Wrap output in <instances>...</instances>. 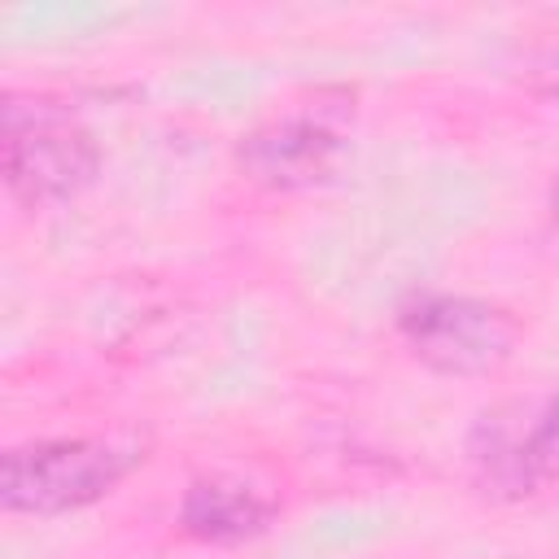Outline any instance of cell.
<instances>
[{"label":"cell","mask_w":559,"mask_h":559,"mask_svg":"<svg viewBox=\"0 0 559 559\" xmlns=\"http://www.w3.org/2000/svg\"><path fill=\"white\" fill-rule=\"evenodd\" d=\"M0 175H4L9 197L31 210L66 205L96 183L100 144L57 96L4 92Z\"/></svg>","instance_id":"1"},{"label":"cell","mask_w":559,"mask_h":559,"mask_svg":"<svg viewBox=\"0 0 559 559\" xmlns=\"http://www.w3.org/2000/svg\"><path fill=\"white\" fill-rule=\"evenodd\" d=\"M144 454L109 437H39L0 454V507L9 515H70L109 498Z\"/></svg>","instance_id":"2"},{"label":"cell","mask_w":559,"mask_h":559,"mask_svg":"<svg viewBox=\"0 0 559 559\" xmlns=\"http://www.w3.org/2000/svg\"><path fill=\"white\" fill-rule=\"evenodd\" d=\"M393 328L406 354L445 380H489L524 341L515 310L472 293H411L397 306Z\"/></svg>","instance_id":"3"},{"label":"cell","mask_w":559,"mask_h":559,"mask_svg":"<svg viewBox=\"0 0 559 559\" xmlns=\"http://www.w3.org/2000/svg\"><path fill=\"white\" fill-rule=\"evenodd\" d=\"M463 450L472 485L489 502L559 493V389L480 411Z\"/></svg>","instance_id":"4"},{"label":"cell","mask_w":559,"mask_h":559,"mask_svg":"<svg viewBox=\"0 0 559 559\" xmlns=\"http://www.w3.org/2000/svg\"><path fill=\"white\" fill-rule=\"evenodd\" d=\"M349 118H354L349 92L336 105H328V92H319L306 105L280 109L236 135V148H231L236 170L262 192L323 188L336 179L349 153Z\"/></svg>","instance_id":"5"},{"label":"cell","mask_w":559,"mask_h":559,"mask_svg":"<svg viewBox=\"0 0 559 559\" xmlns=\"http://www.w3.org/2000/svg\"><path fill=\"white\" fill-rule=\"evenodd\" d=\"M280 515V498L236 472H201L183 485L175 524L201 546H245Z\"/></svg>","instance_id":"6"},{"label":"cell","mask_w":559,"mask_h":559,"mask_svg":"<svg viewBox=\"0 0 559 559\" xmlns=\"http://www.w3.org/2000/svg\"><path fill=\"white\" fill-rule=\"evenodd\" d=\"M524 83L537 92V79H546L542 83V96H559V48H537V52H528L524 57Z\"/></svg>","instance_id":"7"},{"label":"cell","mask_w":559,"mask_h":559,"mask_svg":"<svg viewBox=\"0 0 559 559\" xmlns=\"http://www.w3.org/2000/svg\"><path fill=\"white\" fill-rule=\"evenodd\" d=\"M546 205H550V214L559 218V175L550 179V192H546Z\"/></svg>","instance_id":"8"}]
</instances>
